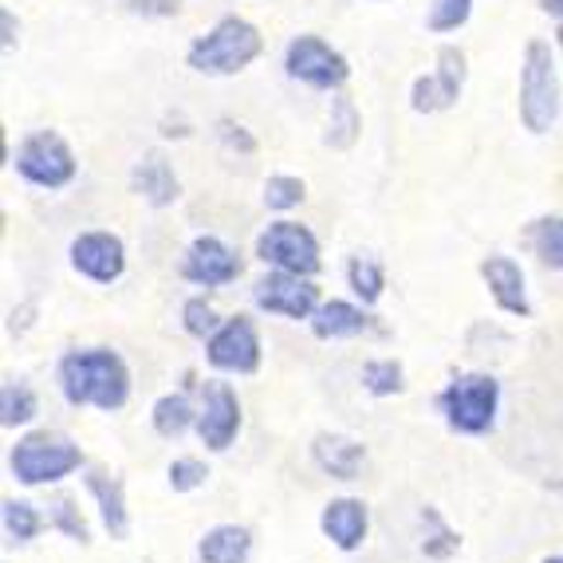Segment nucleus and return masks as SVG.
Here are the masks:
<instances>
[{
	"label": "nucleus",
	"instance_id": "nucleus-38",
	"mask_svg": "<svg viewBox=\"0 0 563 563\" xmlns=\"http://www.w3.org/2000/svg\"><path fill=\"white\" fill-rule=\"evenodd\" d=\"M189 131H194V126H189V122H186V114H181V111H174V114H162V122H158V134H162V139H189Z\"/></svg>",
	"mask_w": 563,
	"mask_h": 563
},
{
	"label": "nucleus",
	"instance_id": "nucleus-31",
	"mask_svg": "<svg viewBox=\"0 0 563 563\" xmlns=\"http://www.w3.org/2000/svg\"><path fill=\"white\" fill-rule=\"evenodd\" d=\"M308 201V181L300 174H288V169H276L261 181V206L268 217H296Z\"/></svg>",
	"mask_w": 563,
	"mask_h": 563
},
{
	"label": "nucleus",
	"instance_id": "nucleus-19",
	"mask_svg": "<svg viewBox=\"0 0 563 563\" xmlns=\"http://www.w3.org/2000/svg\"><path fill=\"white\" fill-rule=\"evenodd\" d=\"M375 308L358 303L355 296H323V303L316 308V316L308 320V335L316 343H355V339L378 335Z\"/></svg>",
	"mask_w": 563,
	"mask_h": 563
},
{
	"label": "nucleus",
	"instance_id": "nucleus-30",
	"mask_svg": "<svg viewBox=\"0 0 563 563\" xmlns=\"http://www.w3.org/2000/svg\"><path fill=\"white\" fill-rule=\"evenodd\" d=\"M406 363L398 355H371L358 366V390L375 402H390V398L406 395Z\"/></svg>",
	"mask_w": 563,
	"mask_h": 563
},
{
	"label": "nucleus",
	"instance_id": "nucleus-2",
	"mask_svg": "<svg viewBox=\"0 0 563 563\" xmlns=\"http://www.w3.org/2000/svg\"><path fill=\"white\" fill-rule=\"evenodd\" d=\"M87 465H91V457H87L84 445L67 430H56V426H32V430L16 433L12 445L4 450V473L24 493L64 488Z\"/></svg>",
	"mask_w": 563,
	"mask_h": 563
},
{
	"label": "nucleus",
	"instance_id": "nucleus-26",
	"mask_svg": "<svg viewBox=\"0 0 563 563\" xmlns=\"http://www.w3.org/2000/svg\"><path fill=\"white\" fill-rule=\"evenodd\" d=\"M520 253L532 256L544 273L563 276V213H540L520 225Z\"/></svg>",
	"mask_w": 563,
	"mask_h": 563
},
{
	"label": "nucleus",
	"instance_id": "nucleus-24",
	"mask_svg": "<svg viewBox=\"0 0 563 563\" xmlns=\"http://www.w3.org/2000/svg\"><path fill=\"white\" fill-rule=\"evenodd\" d=\"M413 540H418V555L426 563H450L453 555L465 548V536L450 525L438 505H422L418 517H413Z\"/></svg>",
	"mask_w": 563,
	"mask_h": 563
},
{
	"label": "nucleus",
	"instance_id": "nucleus-10",
	"mask_svg": "<svg viewBox=\"0 0 563 563\" xmlns=\"http://www.w3.org/2000/svg\"><path fill=\"white\" fill-rule=\"evenodd\" d=\"M201 363L209 375L253 378L264 366V335L256 323V311H229L221 328L201 343Z\"/></svg>",
	"mask_w": 563,
	"mask_h": 563
},
{
	"label": "nucleus",
	"instance_id": "nucleus-39",
	"mask_svg": "<svg viewBox=\"0 0 563 563\" xmlns=\"http://www.w3.org/2000/svg\"><path fill=\"white\" fill-rule=\"evenodd\" d=\"M536 4H540V12H544L548 20H555V24L563 20V0H536Z\"/></svg>",
	"mask_w": 563,
	"mask_h": 563
},
{
	"label": "nucleus",
	"instance_id": "nucleus-8",
	"mask_svg": "<svg viewBox=\"0 0 563 563\" xmlns=\"http://www.w3.org/2000/svg\"><path fill=\"white\" fill-rule=\"evenodd\" d=\"M244 433V398L236 390V378L206 375L198 386V426L194 442L206 450V457H225L236 450Z\"/></svg>",
	"mask_w": 563,
	"mask_h": 563
},
{
	"label": "nucleus",
	"instance_id": "nucleus-27",
	"mask_svg": "<svg viewBox=\"0 0 563 563\" xmlns=\"http://www.w3.org/2000/svg\"><path fill=\"white\" fill-rule=\"evenodd\" d=\"M358 139H363V111H358V103L347 91L328 95V114H323L320 142L328 146V151L347 154L358 146Z\"/></svg>",
	"mask_w": 563,
	"mask_h": 563
},
{
	"label": "nucleus",
	"instance_id": "nucleus-12",
	"mask_svg": "<svg viewBox=\"0 0 563 563\" xmlns=\"http://www.w3.org/2000/svg\"><path fill=\"white\" fill-rule=\"evenodd\" d=\"M178 280L194 291H225L244 280V256L221 233H194L178 253Z\"/></svg>",
	"mask_w": 563,
	"mask_h": 563
},
{
	"label": "nucleus",
	"instance_id": "nucleus-16",
	"mask_svg": "<svg viewBox=\"0 0 563 563\" xmlns=\"http://www.w3.org/2000/svg\"><path fill=\"white\" fill-rule=\"evenodd\" d=\"M316 528H320V536L339 555H358L371 544L375 512H371L366 497H358V493H335V497H328L320 505Z\"/></svg>",
	"mask_w": 563,
	"mask_h": 563
},
{
	"label": "nucleus",
	"instance_id": "nucleus-36",
	"mask_svg": "<svg viewBox=\"0 0 563 563\" xmlns=\"http://www.w3.org/2000/svg\"><path fill=\"white\" fill-rule=\"evenodd\" d=\"M114 4L139 20H169L181 12V0H114Z\"/></svg>",
	"mask_w": 563,
	"mask_h": 563
},
{
	"label": "nucleus",
	"instance_id": "nucleus-21",
	"mask_svg": "<svg viewBox=\"0 0 563 563\" xmlns=\"http://www.w3.org/2000/svg\"><path fill=\"white\" fill-rule=\"evenodd\" d=\"M256 532L241 520H217L194 540V563H253Z\"/></svg>",
	"mask_w": 563,
	"mask_h": 563
},
{
	"label": "nucleus",
	"instance_id": "nucleus-17",
	"mask_svg": "<svg viewBox=\"0 0 563 563\" xmlns=\"http://www.w3.org/2000/svg\"><path fill=\"white\" fill-rule=\"evenodd\" d=\"M79 488H84L87 505H91L95 520H99V528H103V536H111L114 544H122V540H131V497H126V481L119 477L114 470H107V465H87L84 473H79Z\"/></svg>",
	"mask_w": 563,
	"mask_h": 563
},
{
	"label": "nucleus",
	"instance_id": "nucleus-9",
	"mask_svg": "<svg viewBox=\"0 0 563 563\" xmlns=\"http://www.w3.org/2000/svg\"><path fill=\"white\" fill-rule=\"evenodd\" d=\"M280 67H284V79H291L296 87L316 95L347 91L351 84V59L328 36H320V32H296L284 44Z\"/></svg>",
	"mask_w": 563,
	"mask_h": 563
},
{
	"label": "nucleus",
	"instance_id": "nucleus-41",
	"mask_svg": "<svg viewBox=\"0 0 563 563\" xmlns=\"http://www.w3.org/2000/svg\"><path fill=\"white\" fill-rule=\"evenodd\" d=\"M552 44H555V47H560V52H563V20H560V24H555V40H552Z\"/></svg>",
	"mask_w": 563,
	"mask_h": 563
},
{
	"label": "nucleus",
	"instance_id": "nucleus-34",
	"mask_svg": "<svg viewBox=\"0 0 563 563\" xmlns=\"http://www.w3.org/2000/svg\"><path fill=\"white\" fill-rule=\"evenodd\" d=\"M473 4L477 0H430L426 9V32L433 36H453L473 20Z\"/></svg>",
	"mask_w": 563,
	"mask_h": 563
},
{
	"label": "nucleus",
	"instance_id": "nucleus-37",
	"mask_svg": "<svg viewBox=\"0 0 563 563\" xmlns=\"http://www.w3.org/2000/svg\"><path fill=\"white\" fill-rule=\"evenodd\" d=\"M0 47H4V56H12V52L20 47V20L9 4L0 9Z\"/></svg>",
	"mask_w": 563,
	"mask_h": 563
},
{
	"label": "nucleus",
	"instance_id": "nucleus-5",
	"mask_svg": "<svg viewBox=\"0 0 563 563\" xmlns=\"http://www.w3.org/2000/svg\"><path fill=\"white\" fill-rule=\"evenodd\" d=\"M264 36L249 16H229L213 20L201 36L189 40L186 47V67L201 79H236L261 59Z\"/></svg>",
	"mask_w": 563,
	"mask_h": 563
},
{
	"label": "nucleus",
	"instance_id": "nucleus-22",
	"mask_svg": "<svg viewBox=\"0 0 563 563\" xmlns=\"http://www.w3.org/2000/svg\"><path fill=\"white\" fill-rule=\"evenodd\" d=\"M151 430L162 442L178 445L186 438H194V426H198V395L186 390V386H174V390H162L151 402Z\"/></svg>",
	"mask_w": 563,
	"mask_h": 563
},
{
	"label": "nucleus",
	"instance_id": "nucleus-3",
	"mask_svg": "<svg viewBox=\"0 0 563 563\" xmlns=\"http://www.w3.org/2000/svg\"><path fill=\"white\" fill-rule=\"evenodd\" d=\"M433 410L453 438L481 442V438L497 433L500 410H505V386L485 366H461V371H450V378L438 386Z\"/></svg>",
	"mask_w": 563,
	"mask_h": 563
},
{
	"label": "nucleus",
	"instance_id": "nucleus-23",
	"mask_svg": "<svg viewBox=\"0 0 563 563\" xmlns=\"http://www.w3.org/2000/svg\"><path fill=\"white\" fill-rule=\"evenodd\" d=\"M44 512H47V528H52L59 540H67V544H76V548L95 544V528H99V520H95V512H87L79 493H71L67 485L47 493Z\"/></svg>",
	"mask_w": 563,
	"mask_h": 563
},
{
	"label": "nucleus",
	"instance_id": "nucleus-33",
	"mask_svg": "<svg viewBox=\"0 0 563 563\" xmlns=\"http://www.w3.org/2000/svg\"><path fill=\"white\" fill-rule=\"evenodd\" d=\"M213 470H209V457L201 453H174L166 461V488L178 493V497H189V493H201L209 485Z\"/></svg>",
	"mask_w": 563,
	"mask_h": 563
},
{
	"label": "nucleus",
	"instance_id": "nucleus-6",
	"mask_svg": "<svg viewBox=\"0 0 563 563\" xmlns=\"http://www.w3.org/2000/svg\"><path fill=\"white\" fill-rule=\"evenodd\" d=\"M12 174L36 194H67L79 181V154L56 126H36L20 134Z\"/></svg>",
	"mask_w": 563,
	"mask_h": 563
},
{
	"label": "nucleus",
	"instance_id": "nucleus-11",
	"mask_svg": "<svg viewBox=\"0 0 563 563\" xmlns=\"http://www.w3.org/2000/svg\"><path fill=\"white\" fill-rule=\"evenodd\" d=\"M323 303L320 280L296 273H276V268H261L256 280L249 284V308L261 316V320L276 323H303L316 316V308Z\"/></svg>",
	"mask_w": 563,
	"mask_h": 563
},
{
	"label": "nucleus",
	"instance_id": "nucleus-20",
	"mask_svg": "<svg viewBox=\"0 0 563 563\" xmlns=\"http://www.w3.org/2000/svg\"><path fill=\"white\" fill-rule=\"evenodd\" d=\"M126 189L154 213H166L181 201V174L166 151H142L126 169Z\"/></svg>",
	"mask_w": 563,
	"mask_h": 563
},
{
	"label": "nucleus",
	"instance_id": "nucleus-4",
	"mask_svg": "<svg viewBox=\"0 0 563 563\" xmlns=\"http://www.w3.org/2000/svg\"><path fill=\"white\" fill-rule=\"evenodd\" d=\"M560 47L548 40L532 36L520 52V76H517V119L532 139H544L555 131L563 114V71H560Z\"/></svg>",
	"mask_w": 563,
	"mask_h": 563
},
{
	"label": "nucleus",
	"instance_id": "nucleus-7",
	"mask_svg": "<svg viewBox=\"0 0 563 563\" xmlns=\"http://www.w3.org/2000/svg\"><path fill=\"white\" fill-rule=\"evenodd\" d=\"M253 261L276 273H296L320 280L323 273V244L316 229L300 217H268L253 236Z\"/></svg>",
	"mask_w": 563,
	"mask_h": 563
},
{
	"label": "nucleus",
	"instance_id": "nucleus-42",
	"mask_svg": "<svg viewBox=\"0 0 563 563\" xmlns=\"http://www.w3.org/2000/svg\"><path fill=\"white\" fill-rule=\"evenodd\" d=\"M4 563H9V560H4Z\"/></svg>",
	"mask_w": 563,
	"mask_h": 563
},
{
	"label": "nucleus",
	"instance_id": "nucleus-18",
	"mask_svg": "<svg viewBox=\"0 0 563 563\" xmlns=\"http://www.w3.org/2000/svg\"><path fill=\"white\" fill-rule=\"evenodd\" d=\"M308 461L320 477L335 481V485H355V481H363L366 465H371V450H366V442L355 438V433L320 430L311 433Z\"/></svg>",
	"mask_w": 563,
	"mask_h": 563
},
{
	"label": "nucleus",
	"instance_id": "nucleus-40",
	"mask_svg": "<svg viewBox=\"0 0 563 563\" xmlns=\"http://www.w3.org/2000/svg\"><path fill=\"white\" fill-rule=\"evenodd\" d=\"M536 563H563V552H548V555H540Z\"/></svg>",
	"mask_w": 563,
	"mask_h": 563
},
{
	"label": "nucleus",
	"instance_id": "nucleus-13",
	"mask_svg": "<svg viewBox=\"0 0 563 563\" xmlns=\"http://www.w3.org/2000/svg\"><path fill=\"white\" fill-rule=\"evenodd\" d=\"M67 268L71 276H79L91 288H114L122 284L126 268H131V249L122 241V233L103 225L79 229L71 241H67Z\"/></svg>",
	"mask_w": 563,
	"mask_h": 563
},
{
	"label": "nucleus",
	"instance_id": "nucleus-28",
	"mask_svg": "<svg viewBox=\"0 0 563 563\" xmlns=\"http://www.w3.org/2000/svg\"><path fill=\"white\" fill-rule=\"evenodd\" d=\"M343 288H347V296H355L358 303H366V308H375L386 300V288H390V280H386V264L378 261L375 253H351L347 261H343Z\"/></svg>",
	"mask_w": 563,
	"mask_h": 563
},
{
	"label": "nucleus",
	"instance_id": "nucleus-15",
	"mask_svg": "<svg viewBox=\"0 0 563 563\" xmlns=\"http://www.w3.org/2000/svg\"><path fill=\"white\" fill-rule=\"evenodd\" d=\"M481 288H485L488 303L505 316V320H532V288H528V268L520 256L505 253V249H493L477 261Z\"/></svg>",
	"mask_w": 563,
	"mask_h": 563
},
{
	"label": "nucleus",
	"instance_id": "nucleus-25",
	"mask_svg": "<svg viewBox=\"0 0 563 563\" xmlns=\"http://www.w3.org/2000/svg\"><path fill=\"white\" fill-rule=\"evenodd\" d=\"M44 532H52L44 505H36L32 497H16V493H9V497L0 500V536H4V548L24 552Z\"/></svg>",
	"mask_w": 563,
	"mask_h": 563
},
{
	"label": "nucleus",
	"instance_id": "nucleus-32",
	"mask_svg": "<svg viewBox=\"0 0 563 563\" xmlns=\"http://www.w3.org/2000/svg\"><path fill=\"white\" fill-rule=\"evenodd\" d=\"M213 296H217V291H189L186 300H181V308H178L181 335L194 339V343H206V339L221 328V320H225V311L217 308Z\"/></svg>",
	"mask_w": 563,
	"mask_h": 563
},
{
	"label": "nucleus",
	"instance_id": "nucleus-29",
	"mask_svg": "<svg viewBox=\"0 0 563 563\" xmlns=\"http://www.w3.org/2000/svg\"><path fill=\"white\" fill-rule=\"evenodd\" d=\"M32 426H40V390L29 378L9 375L0 383V430L24 433Z\"/></svg>",
	"mask_w": 563,
	"mask_h": 563
},
{
	"label": "nucleus",
	"instance_id": "nucleus-14",
	"mask_svg": "<svg viewBox=\"0 0 563 563\" xmlns=\"http://www.w3.org/2000/svg\"><path fill=\"white\" fill-rule=\"evenodd\" d=\"M465 84H470V56L465 47L457 44H442L438 56H433V67L413 76L410 84V111L413 114H445L461 103L465 95Z\"/></svg>",
	"mask_w": 563,
	"mask_h": 563
},
{
	"label": "nucleus",
	"instance_id": "nucleus-35",
	"mask_svg": "<svg viewBox=\"0 0 563 563\" xmlns=\"http://www.w3.org/2000/svg\"><path fill=\"white\" fill-rule=\"evenodd\" d=\"M213 142L229 154V158H253V154L261 151L256 134L249 131L241 119H233V114H221V119L213 122Z\"/></svg>",
	"mask_w": 563,
	"mask_h": 563
},
{
	"label": "nucleus",
	"instance_id": "nucleus-1",
	"mask_svg": "<svg viewBox=\"0 0 563 563\" xmlns=\"http://www.w3.org/2000/svg\"><path fill=\"white\" fill-rule=\"evenodd\" d=\"M52 383L67 410L122 413L134 398V371L111 343H76L64 347L52 366Z\"/></svg>",
	"mask_w": 563,
	"mask_h": 563
}]
</instances>
